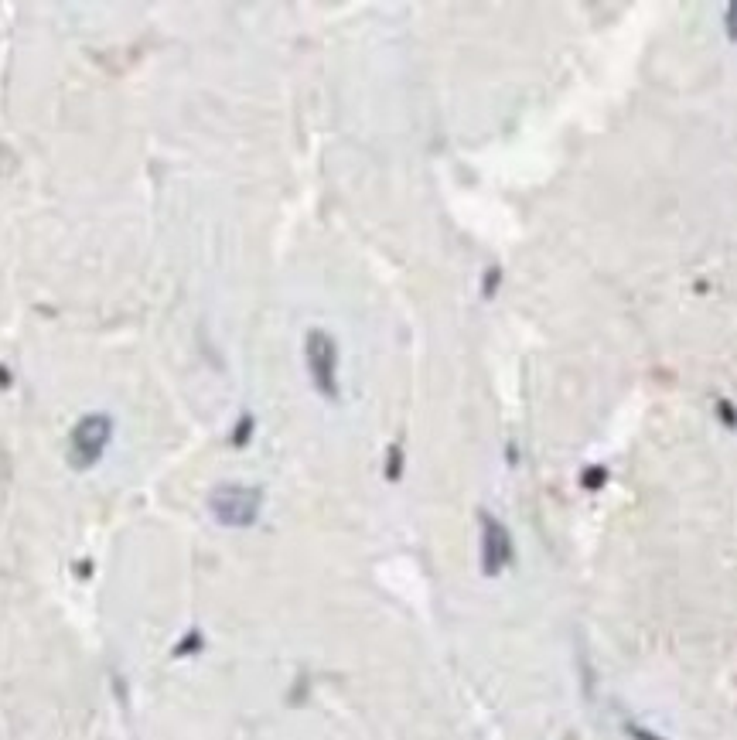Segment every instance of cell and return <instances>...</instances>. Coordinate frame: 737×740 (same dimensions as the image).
<instances>
[{"label": "cell", "mask_w": 737, "mask_h": 740, "mask_svg": "<svg viewBox=\"0 0 737 740\" xmlns=\"http://www.w3.org/2000/svg\"><path fill=\"white\" fill-rule=\"evenodd\" d=\"M485 560L488 570H499L505 560H509V536L499 522H488V539H485Z\"/></svg>", "instance_id": "3"}, {"label": "cell", "mask_w": 737, "mask_h": 740, "mask_svg": "<svg viewBox=\"0 0 737 740\" xmlns=\"http://www.w3.org/2000/svg\"><path fill=\"white\" fill-rule=\"evenodd\" d=\"M727 31H731V38L737 41V4L731 7V14H727Z\"/></svg>", "instance_id": "4"}, {"label": "cell", "mask_w": 737, "mask_h": 740, "mask_svg": "<svg viewBox=\"0 0 737 740\" xmlns=\"http://www.w3.org/2000/svg\"><path fill=\"white\" fill-rule=\"evenodd\" d=\"M335 365H338L335 342H331L325 331H311L308 335V369H311V379H314V386H318V393L328 396V399L338 396Z\"/></svg>", "instance_id": "1"}, {"label": "cell", "mask_w": 737, "mask_h": 740, "mask_svg": "<svg viewBox=\"0 0 737 740\" xmlns=\"http://www.w3.org/2000/svg\"><path fill=\"white\" fill-rule=\"evenodd\" d=\"M106 437H110V420L106 417H86L72 434V451L82 454V461H93L103 451Z\"/></svg>", "instance_id": "2"}]
</instances>
